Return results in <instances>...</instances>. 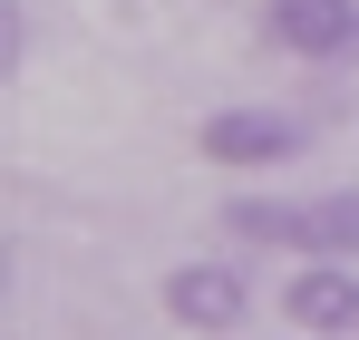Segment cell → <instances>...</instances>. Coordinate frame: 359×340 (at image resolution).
I'll use <instances>...</instances> for the list:
<instances>
[{"instance_id":"7a4b0ae2","label":"cell","mask_w":359,"mask_h":340,"mask_svg":"<svg viewBox=\"0 0 359 340\" xmlns=\"http://www.w3.org/2000/svg\"><path fill=\"white\" fill-rule=\"evenodd\" d=\"M311 117L292 107H224V117H204V156L214 166H292V156H311Z\"/></svg>"},{"instance_id":"6da1fadb","label":"cell","mask_w":359,"mask_h":340,"mask_svg":"<svg viewBox=\"0 0 359 340\" xmlns=\"http://www.w3.org/2000/svg\"><path fill=\"white\" fill-rule=\"evenodd\" d=\"M233 243H282V253H359V195H233L224 204Z\"/></svg>"},{"instance_id":"277c9868","label":"cell","mask_w":359,"mask_h":340,"mask_svg":"<svg viewBox=\"0 0 359 340\" xmlns=\"http://www.w3.org/2000/svg\"><path fill=\"white\" fill-rule=\"evenodd\" d=\"M165 311H175L184 331H233L243 311H252V282H243L233 263H175L165 273Z\"/></svg>"},{"instance_id":"5b68a950","label":"cell","mask_w":359,"mask_h":340,"mask_svg":"<svg viewBox=\"0 0 359 340\" xmlns=\"http://www.w3.org/2000/svg\"><path fill=\"white\" fill-rule=\"evenodd\" d=\"M282 311H292L311 340L359 331V273H340V253H311V273H292V282H282Z\"/></svg>"},{"instance_id":"3957f363","label":"cell","mask_w":359,"mask_h":340,"mask_svg":"<svg viewBox=\"0 0 359 340\" xmlns=\"http://www.w3.org/2000/svg\"><path fill=\"white\" fill-rule=\"evenodd\" d=\"M262 30L311 68H359V0H262Z\"/></svg>"}]
</instances>
